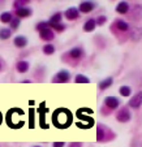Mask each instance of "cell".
<instances>
[{
	"label": "cell",
	"mask_w": 142,
	"mask_h": 147,
	"mask_svg": "<svg viewBox=\"0 0 142 147\" xmlns=\"http://www.w3.org/2000/svg\"><path fill=\"white\" fill-rule=\"evenodd\" d=\"M52 120H53V124H55L57 128L64 129L72 122V113L65 108H60V109H57V111H55Z\"/></svg>",
	"instance_id": "cell-1"
},
{
	"label": "cell",
	"mask_w": 142,
	"mask_h": 147,
	"mask_svg": "<svg viewBox=\"0 0 142 147\" xmlns=\"http://www.w3.org/2000/svg\"><path fill=\"white\" fill-rule=\"evenodd\" d=\"M85 56V52L84 50L81 47H74L72 48L70 51H68L67 53H64V57H63V60L65 61V63H69V64L74 65L77 64L80 60H82Z\"/></svg>",
	"instance_id": "cell-2"
},
{
	"label": "cell",
	"mask_w": 142,
	"mask_h": 147,
	"mask_svg": "<svg viewBox=\"0 0 142 147\" xmlns=\"http://www.w3.org/2000/svg\"><path fill=\"white\" fill-rule=\"evenodd\" d=\"M115 138V133L103 124H99L97 128V141L98 142H108Z\"/></svg>",
	"instance_id": "cell-3"
},
{
	"label": "cell",
	"mask_w": 142,
	"mask_h": 147,
	"mask_svg": "<svg viewBox=\"0 0 142 147\" xmlns=\"http://www.w3.org/2000/svg\"><path fill=\"white\" fill-rule=\"evenodd\" d=\"M111 30L115 31V33H125V31L129 30V24H126L125 21H123V20H115V22L112 24L111 26Z\"/></svg>",
	"instance_id": "cell-4"
},
{
	"label": "cell",
	"mask_w": 142,
	"mask_h": 147,
	"mask_svg": "<svg viewBox=\"0 0 142 147\" xmlns=\"http://www.w3.org/2000/svg\"><path fill=\"white\" fill-rule=\"evenodd\" d=\"M131 119H132V115H131V112H129V108L128 107H123V108H120L119 111H117V113H116V120L119 122H128V121H131Z\"/></svg>",
	"instance_id": "cell-5"
},
{
	"label": "cell",
	"mask_w": 142,
	"mask_h": 147,
	"mask_svg": "<svg viewBox=\"0 0 142 147\" xmlns=\"http://www.w3.org/2000/svg\"><path fill=\"white\" fill-rule=\"evenodd\" d=\"M69 80H70L69 72H67V70H60V72H57L53 76L52 82L53 83H67Z\"/></svg>",
	"instance_id": "cell-6"
},
{
	"label": "cell",
	"mask_w": 142,
	"mask_h": 147,
	"mask_svg": "<svg viewBox=\"0 0 142 147\" xmlns=\"http://www.w3.org/2000/svg\"><path fill=\"white\" fill-rule=\"evenodd\" d=\"M103 104L104 108H107L108 111H115V109H117V107H120V100L115 96H107Z\"/></svg>",
	"instance_id": "cell-7"
},
{
	"label": "cell",
	"mask_w": 142,
	"mask_h": 147,
	"mask_svg": "<svg viewBox=\"0 0 142 147\" xmlns=\"http://www.w3.org/2000/svg\"><path fill=\"white\" fill-rule=\"evenodd\" d=\"M94 8H95L94 3H91V1H82V3H80V5H78L77 9H78V12H81V13H90Z\"/></svg>",
	"instance_id": "cell-8"
},
{
	"label": "cell",
	"mask_w": 142,
	"mask_h": 147,
	"mask_svg": "<svg viewBox=\"0 0 142 147\" xmlns=\"http://www.w3.org/2000/svg\"><path fill=\"white\" fill-rule=\"evenodd\" d=\"M39 36H41V39L42 40H46V42H50L52 40L53 38H55V33H53L52 29H43V30L39 31Z\"/></svg>",
	"instance_id": "cell-9"
},
{
	"label": "cell",
	"mask_w": 142,
	"mask_h": 147,
	"mask_svg": "<svg viewBox=\"0 0 142 147\" xmlns=\"http://www.w3.org/2000/svg\"><path fill=\"white\" fill-rule=\"evenodd\" d=\"M64 16H65V18H67V20H69V21H73V20H77L78 17H80V12H78L77 8L72 7V8H68L67 11H65Z\"/></svg>",
	"instance_id": "cell-10"
},
{
	"label": "cell",
	"mask_w": 142,
	"mask_h": 147,
	"mask_svg": "<svg viewBox=\"0 0 142 147\" xmlns=\"http://www.w3.org/2000/svg\"><path fill=\"white\" fill-rule=\"evenodd\" d=\"M141 102H142V95H141V92H138V94H136L131 100H129L128 106L133 109H137L141 107Z\"/></svg>",
	"instance_id": "cell-11"
},
{
	"label": "cell",
	"mask_w": 142,
	"mask_h": 147,
	"mask_svg": "<svg viewBox=\"0 0 142 147\" xmlns=\"http://www.w3.org/2000/svg\"><path fill=\"white\" fill-rule=\"evenodd\" d=\"M31 16V9L28 7H24V8L16 9V18H26V17Z\"/></svg>",
	"instance_id": "cell-12"
},
{
	"label": "cell",
	"mask_w": 142,
	"mask_h": 147,
	"mask_svg": "<svg viewBox=\"0 0 142 147\" xmlns=\"http://www.w3.org/2000/svg\"><path fill=\"white\" fill-rule=\"evenodd\" d=\"M30 68V64H29L28 61H18L16 64V70L18 73H26Z\"/></svg>",
	"instance_id": "cell-13"
},
{
	"label": "cell",
	"mask_w": 142,
	"mask_h": 147,
	"mask_svg": "<svg viewBox=\"0 0 142 147\" xmlns=\"http://www.w3.org/2000/svg\"><path fill=\"white\" fill-rule=\"evenodd\" d=\"M13 45L16 46V47H18V48H24L26 45H28V39H26L25 36L18 35V36H16V38H14Z\"/></svg>",
	"instance_id": "cell-14"
},
{
	"label": "cell",
	"mask_w": 142,
	"mask_h": 147,
	"mask_svg": "<svg viewBox=\"0 0 142 147\" xmlns=\"http://www.w3.org/2000/svg\"><path fill=\"white\" fill-rule=\"evenodd\" d=\"M129 11V4L126 1H120L116 7V12L120 14H126Z\"/></svg>",
	"instance_id": "cell-15"
},
{
	"label": "cell",
	"mask_w": 142,
	"mask_h": 147,
	"mask_svg": "<svg viewBox=\"0 0 142 147\" xmlns=\"http://www.w3.org/2000/svg\"><path fill=\"white\" fill-rule=\"evenodd\" d=\"M95 28H97V25H95V20L94 18L87 20L86 22L84 24V31H86V33H91V31H94Z\"/></svg>",
	"instance_id": "cell-16"
},
{
	"label": "cell",
	"mask_w": 142,
	"mask_h": 147,
	"mask_svg": "<svg viewBox=\"0 0 142 147\" xmlns=\"http://www.w3.org/2000/svg\"><path fill=\"white\" fill-rule=\"evenodd\" d=\"M62 18H63L62 13H55L53 16H51L50 21H48V25H57V24H62Z\"/></svg>",
	"instance_id": "cell-17"
},
{
	"label": "cell",
	"mask_w": 142,
	"mask_h": 147,
	"mask_svg": "<svg viewBox=\"0 0 142 147\" xmlns=\"http://www.w3.org/2000/svg\"><path fill=\"white\" fill-rule=\"evenodd\" d=\"M112 82H114V80H112V77H108V78H106L104 81H102V82H99V90H106V89H108L110 86H112Z\"/></svg>",
	"instance_id": "cell-18"
},
{
	"label": "cell",
	"mask_w": 142,
	"mask_h": 147,
	"mask_svg": "<svg viewBox=\"0 0 142 147\" xmlns=\"http://www.w3.org/2000/svg\"><path fill=\"white\" fill-rule=\"evenodd\" d=\"M12 18H13V16H12L11 12H4V13L0 14V21L3 24H9L12 21Z\"/></svg>",
	"instance_id": "cell-19"
},
{
	"label": "cell",
	"mask_w": 142,
	"mask_h": 147,
	"mask_svg": "<svg viewBox=\"0 0 142 147\" xmlns=\"http://www.w3.org/2000/svg\"><path fill=\"white\" fill-rule=\"evenodd\" d=\"M11 35H12L11 29H7V28L0 29V39H1V40H5V39H9V38H11Z\"/></svg>",
	"instance_id": "cell-20"
},
{
	"label": "cell",
	"mask_w": 142,
	"mask_h": 147,
	"mask_svg": "<svg viewBox=\"0 0 142 147\" xmlns=\"http://www.w3.org/2000/svg\"><path fill=\"white\" fill-rule=\"evenodd\" d=\"M119 92H120V95L121 96H131V94H132V90H131V87L129 86H121L120 87V90H119Z\"/></svg>",
	"instance_id": "cell-21"
},
{
	"label": "cell",
	"mask_w": 142,
	"mask_h": 147,
	"mask_svg": "<svg viewBox=\"0 0 142 147\" xmlns=\"http://www.w3.org/2000/svg\"><path fill=\"white\" fill-rule=\"evenodd\" d=\"M74 82L76 83H89L90 80L84 74H77L76 76V78H74Z\"/></svg>",
	"instance_id": "cell-22"
},
{
	"label": "cell",
	"mask_w": 142,
	"mask_h": 147,
	"mask_svg": "<svg viewBox=\"0 0 142 147\" xmlns=\"http://www.w3.org/2000/svg\"><path fill=\"white\" fill-rule=\"evenodd\" d=\"M53 52H55V47H53V45H45V47H43V53L45 55H53Z\"/></svg>",
	"instance_id": "cell-23"
},
{
	"label": "cell",
	"mask_w": 142,
	"mask_h": 147,
	"mask_svg": "<svg viewBox=\"0 0 142 147\" xmlns=\"http://www.w3.org/2000/svg\"><path fill=\"white\" fill-rule=\"evenodd\" d=\"M28 3H30L29 0H20V1H14L13 7L16 9H20V8H24V7H26V5H28Z\"/></svg>",
	"instance_id": "cell-24"
},
{
	"label": "cell",
	"mask_w": 142,
	"mask_h": 147,
	"mask_svg": "<svg viewBox=\"0 0 142 147\" xmlns=\"http://www.w3.org/2000/svg\"><path fill=\"white\" fill-rule=\"evenodd\" d=\"M9 24H11V31L17 30V29L20 28V20L18 18H12V21Z\"/></svg>",
	"instance_id": "cell-25"
},
{
	"label": "cell",
	"mask_w": 142,
	"mask_h": 147,
	"mask_svg": "<svg viewBox=\"0 0 142 147\" xmlns=\"http://www.w3.org/2000/svg\"><path fill=\"white\" fill-rule=\"evenodd\" d=\"M106 21H107V17L106 16H99L97 20H95V25L102 26V25H104V24H106Z\"/></svg>",
	"instance_id": "cell-26"
},
{
	"label": "cell",
	"mask_w": 142,
	"mask_h": 147,
	"mask_svg": "<svg viewBox=\"0 0 142 147\" xmlns=\"http://www.w3.org/2000/svg\"><path fill=\"white\" fill-rule=\"evenodd\" d=\"M35 29L38 31L43 30V29H48V22H46V21H42V22H38L35 26Z\"/></svg>",
	"instance_id": "cell-27"
},
{
	"label": "cell",
	"mask_w": 142,
	"mask_h": 147,
	"mask_svg": "<svg viewBox=\"0 0 142 147\" xmlns=\"http://www.w3.org/2000/svg\"><path fill=\"white\" fill-rule=\"evenodd\" d=\"M48 28H52V29H55L56 31H64V29H65V26L63 25V24H57V25H48Z\"/></svg>",
	"instance_id": "cell-28"
},
{
	"label": "cell",
	"mask_w": 142,
	"mask_h": 147,
	"mask_svg": "<svg viewBox=\"0 0 142 147\" xmlns=\"http://www.w3.org/2000/svg\"><path fill=\"white\" fill-rule=\"evenodd\" d=\"M69 147H82V144L80 142H72V143H69Z\"/></svg>",
	"instance_id": "cell-29"
},
{
	"label": "cell",
	"mask_w": 142,
	"mask_h": 147,
	"mask_svg": "<svg viewBox=\"0 0 142 147\" xmlns=\"http://www.w3.org/2000/svg\"><path fill=\"white\" fill-rule=\"evenodd\" d=\"M64 142H53V147H64Z\"/></svg>",
	"instance_id": "cell-30"
},
{
	"label": "cell",
	"mask_w": 142,
	"mask_h": 147,
	"mask_svg": "<svg viewBox=\"0 0 142 147\" xmlns=\"http://www.w3.org/2000/svg\"><path fill=\"white\" fill-rule=\"evenodd\" d=\"M1 68H3V61L0 60V70H1Z\"/></svg>",
	"instance_id": "cell-31"
},
{
	"label": "cell",
	"mask_w": 142,
	"mask_h": 147,
	"mask_svg": "<svg viewBox=\"0 0 142 147\" xmlns=\"http://www.w3.org/2000/svg\"><path fill=\"white\" fill-rule=\"evenodd\" d=\"M0 122H1V113H0Z\"/></svg>",
	"instance_id": "cell-32"
},
{
	"label": "cell",
	"mask_w": 142,
	"mask_h": 147,
	"mask_svg": "<svg viewBox=\"0 0 142 147\" xmlns=\"http://www.w3.org/2000/svg\"><path fill=\"white\" fill-rule=\"evenodd\" d=\"M34 147H41V146H34Z\"/></svg>",
	"instance_id": "cell-33"
}]
</instances>
